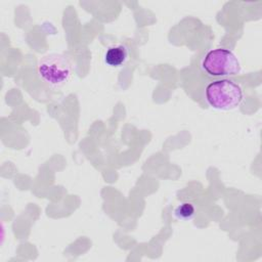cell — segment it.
<instances>
[{
	"label": "cell",
	"mask_w": 262,
	"mask_h": 262,
	"mask_svg": "<svg viewBox=\"0 0 262 262\" xmlns=\"http://www.w3.org/2000/svg\"><path fill=\"white\" fill-rule=\"evenodd\" d=\"M208 103L217 110H233L237 107L244 98L241 86L228 79L216 80L209 83L205 90Z\"/></svg>",
	"instance_id": "1"
},
{
	"label": "cell",
	"mask_w": 262,
	"mask_h": 262,
	"mask_svg": "<svg viewBox=\"0 0 262 262\" xmlns=\"http://www.w3.org/2000/svg\"><path fill=\"white\" fill-rule=\"evenodd\" d=\"M202 69L211 77H230L241 72V64L232 51L225 48L209 50L203 60Z\"/></svg>",
	"instance_id": "2"
},
{
	"label": "cell",
	"mask_w": 262,
	"mask_h": 262,
	"mask_svg": "<svg viewBox=\"0 0 262 262\" xmlns=\"http://www.w3.org/2000/svg\"><path fill=\"white\" fill-rule=\"evenodd\" d=\"M38 73L45 83L58 87L64 85L70 80L72 67L63 55L50 54L40 60Z\"/></svg>",
	"instance_id": "3"
},
{
	"label": "cell",
	"mask_w": 262,
	"mask_h": 262,
	"mask_svg": "<svg viewBox=\"0 0 262 262\" xmlns=\"http://www.w3.org/2000/svg\"><path fill=\"white\" fill-rule=\"evenodd\" d=\"M129 56L128 48L123 45H114L107 48L105 54H104V61L107 66L112 68H118L123 66Z\"/></svg>",
	"instance_id": "4"
},
{
	"label": "cell",
	"mask_w": 262,
	"mask_h": 262,
	"mask_svg": "<svg viewBox=\"0 0 262 262\" xmlns=\"http://www.w3.org/2000/svg\"><path fill=\"white\" fill-rule=\"evenodd\" d=\"M174 213L178 219L187 220V219H190L191 217H193V215L195 213V209L191 203L185 202V203H182L181 205H179L175 209Z\"/></svg>",
	"instance_id": "5"
}]
</instances>
